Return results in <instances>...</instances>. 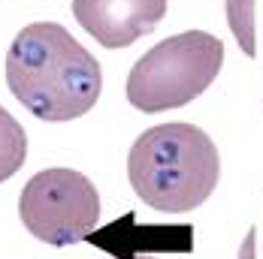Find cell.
I'll return each instance as SVG.
<instances>
[{
  "label": "cell",
  "mask_w": 263,
  "mask_h": 259,
  "mask_svg": "<svg viewBox=\"0 0 263 259\" xmlns=\"http://www.w3.org/2000/svg\"><path fill=\"white\" fill-rule=\"evenodd\" d=\"M6 84L36 118L73 121L100 100L103 73L64 25L33 21L18 30L6 52Z\"/></svg>",
  "instance_id": "obj_1"
},
{
  "label": "cell",
  "mask_w": 263,
  "mask_h": 259,
  "mask_svg": "<svg viewBox=\"0 0 263 259\" xmlns=\"http://www.w3.org/2000/svg\"><path fill=\"white\" fill-rule=\"evenodd\" d=\"M218 175V148L194 124H160L145 130L127 157L133 193L148 208L166 214L200 208L212 196Z\"/></svg>",
  "instance_id": "obj_2"
},
{
  "label": "cell",
  "mask_w": 263,
  "mask_h": 259,
  "mask_svg": "<svg viewBox=\"0 0 263 259\" xmlns=\"http://www.w3.org/2000/svg\"><path fill=\"white\" fill-rule=\"evenodd\" d=\"M224 63V42L206 30H187L158 42L133 63L127 103L139 112L182 109L197 100Z\"/></svg>",
  "instance_id": "obj_3"
},
{
  "label": "cell",
  "mask_w": 263,
  "mask_h": 259,
  "mask_svg": "<svg viewBox=\"0 0 263 259\" xmlns=\"http://www.w3.org/2000/svg\"><path fill=\"white\" fill-rule=\"evenodd\" d=\"M27 232L52 247L88 241L100 220V193L76 169H43L18 196Z\"/></svg>",
  "instance_id": "obj_4"
},
{
  "label": "cell",
  "mask_w": 263,
  "mask_h": 259,
  "mask_svg": "<svg viewBox=\"0 0 263 259\" xmlns=\"http://www.w3.org/2000/svg\"><path fill=\"white\" fill-rule=\"evenodd\" d=\"M73 15L103 49H127L166 15V0H73Z\"/></svg>",
  "instance_id": "obj_5"
},
{
  "label": "cell",
  "mask_w": 263,
  "mask_h": 259,
  "mask_svg": "<svg viewBox=\"0 0 263 259\" xmlns=\"http://www.w3.org/2000/svg\"><path fill=\"white\" fill-rule=\"evenodd\" d=\"M27 157V133L25 127L0 105V184L12 178Z\"/></svg>",
  "instance_id": "obj_6"
},
{
  "label": "cell",
  "mask_w": 263,
  "mask_h": 259,
  "mask_svg": "<svg viewBox=\"0 0 263 259\" xmlns=\"http://www.w3.org/2000/svg\"><path fill=\"white\" fill-rule=\"evenodd\" d=\"M227 25L236 36L245 57H257V33H254V0H227Z\"/></svg>",
  "instance_id": "obj_7"
},
{
  "label": "cell",
  "mask_w": 263,
  "mask_h": 259,
  "mask_svg": "<svg viewBox=\"0 0 263 259\" xmlns=\"http://www.w3.org/2000/svg\"><path fill=\"white\" fill-rule=\"evenodd\" d=\"M254 247H257V229H251V232L245 235V241L239 247V259H257L254 256Z\"/></svg>",
  "instance_id": "obj_8"
},
{
  "label": "cell",
  "mask_w": 263,
  "mask_h": 259,
  "mask_svg": "<svg viewBox=\"0 0 263 259\" xmlns=\"http://www.w3.org/2000/svg\"><path fill=\"white\" fill-rule=\"evenodd\" d=\"M127 259H152V256H127Z\"/></svg>",
  "instance_id": "obj_9"
}]
</instances>
